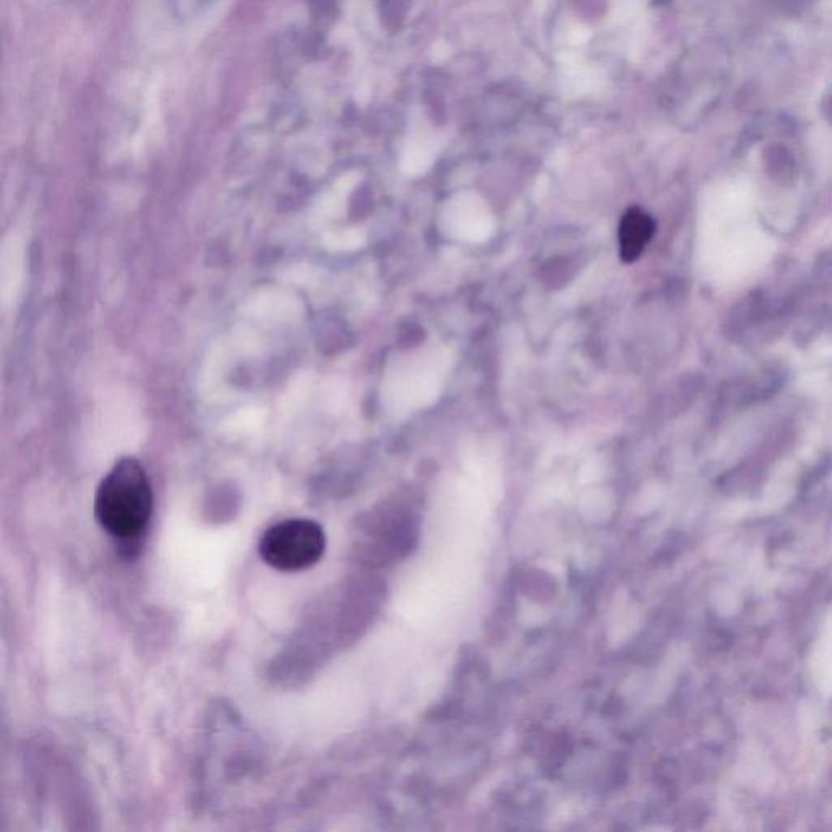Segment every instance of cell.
Returning a JSON list of instances; mask_svg holds the SVG:
<instances>
[{"instance_id": "6da1fadb", "label": "cell", "mask_w": 832, "mask_h": 832, "mask_svg": "<svg viewBox=\"0 0 832 832\" xmlns=\"http://www.w3.org/2000/svg\"><path fill=\"white\" fill-rule=\"evenodd\" d=\"M153 512V491L139 460L116 462L101 480L95 496V517L111 537L124 545L139 542Z\"/></svg>"}, {"instance_id": "7a4b0ae2", "label": "cell", "mask_w": 832, "mask_h": 832, "mask_svg": "<svg viewBox=\"0 0 832 832\" xmlns=\"http://www.w3.org/2000/svg\"><path fill=\"white\" fill-rule=\"evenodd\" d=\"M325 545L324 529L314 520H283L265 530L260 537L259 555L270 568L298 572L319 563Z\"/></svg>"}, {"instance_id": "3957f363", "label": "cell", "mask_w": 832, "mask_h": 832, "mask_svg": "<svg viewBox=\"0 0 832 832\" xmlns=\"http://www.w3.org/2000/svg\"><path fill=\"white\" fill-rule=\"evenodd\" d=\"M655 233V221L642 208H629L621 218L618 230L620 256L623 262H636Z\"/></svg>"}]
</instances>
